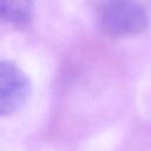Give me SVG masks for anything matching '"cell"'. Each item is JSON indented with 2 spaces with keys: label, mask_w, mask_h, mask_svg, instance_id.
Returning a JSON list of instances; mask_svg holds the SVG:
<instances>
[{
  "label": "cell",
  "mask_w": 151,
  "mask_h": 151,
  "mask_svg": "<svg viewBox=\"0 0 151 151\" xmlns=\"http://www.w3.org/2000/svg\"><path fill=\"white\" fill-rule=\"evenodd\" d=\"M101 29L114 38H127L144 33L149 15L139 0H101L98 6Z\"/></svg>",
  "instance_id": "obj_1"
},
{
  "label": "cell",
  "mask_w": 151,
  "mask_h": 151,
  "mask_svg": "<svg viewBox=\"0 0 151 151\" xmlns=\"http://www.w3.org/2000/svg\"><path fill=\"white\" fill-rule=\"evenodd\" d=\"M31 83L27 76L12 61L0 64V111L8 116L18 111L27 100Z\"/></svg>",
  "instance_id": "obj_2"
},
{
  "label": "cell",
  "mask_w": 151,
  "mask_h": 151,
  "mask_svg": "<svg viewBox=\"0 0 151 151\" xmlns=\"http://www.w3.org/2000/svg\"><path fill=\"white\" fill-rule=\"evenodd\" d=\"M34 0H0V13L4 21L24 26L31 22Z\"/></svg>",
  "instance_id": "obj_3"
}]
</instances>
